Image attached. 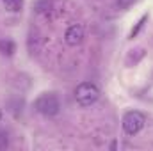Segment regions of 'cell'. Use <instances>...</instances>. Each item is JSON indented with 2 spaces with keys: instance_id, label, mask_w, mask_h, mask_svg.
<instances>
[{
  "instance_id": "cell-1",
  "label": "cell",
  "mask_w": 153,
  "mask_h": 151,
  "mask_svg": "<svg viewBox=\"0 0 153 151\" xmlns=\"http://www.w3.org/2000/svg\"><path fill=\"white\" fill-rule=\"evenodd\" d=\"M98 96H100V91H98V87H96L94 84H91V82H82V84L75 89V100H76V103L82 105V107L93 105V103L98 100Z\"/></svg>"
},
{
  "instance_id": "cell-2",
  "label": "cell",
  "mask_w": 153,
  "mask_h": 151,
  "mask_svg": "<svg viewBox=\"0 0 153 151\" xmlns=\"http://www.w3.org/2000/svg\"><path fill=\"white\" fill-rule=\"evenodd\" d=\"M34 107H36V110L39 114H43V115H55V114H59V109H61V103H59V100H57V96L55 94H52V93H45V94H41L38 100H36V103H34Z\"/></svg>"
},
{
  "instance_id": "cell-3",
  "label": "cell",
  "mask_w": 153,
  "mask_h": 151,
  "mask_svg": "<svg viewBox=\"0 0 153 151\" xmlns=\"http://www.w3.org/2000/svg\"><path fill=\"white\" fill-rule=\"evenodd\" d=\"M144 123H146V119L143 114L137 110H130L123 117V130L126 135H137L144 128Z\"/></svg>"
},
{
  "instance_id": "cell-4",
  "label": "cell",
  "mask_w": 153,
  "mask_h": 151,
  "mask_svg": "<svg viewBox=\"0 0 153 151\" xmlns=\"http://www.w3.org/2000/svg\"><path fill=\"white\" fill-rule=\"evenodd\" d=\"M64 39H66V43H68L70 46L80 44L82 39H84V29H82V25H71V27L66 30Z\"/></svg>"
},
{
  "instance_id": "cell-5",
  "label": "cell",
  "mask_w": 153,
  "mask_h": 151,
  "mask_svg": "<svg viewBox=\"0 0 153 151\" xmlns=\"http://www.w3.org/2000/svg\"><path fill=\"white\" fill-rule=\"evenodd\" d=\"M16 52V44L9 39H2L0 41V53L2 55H13Z\"/></svg>"
},
{
  "instance_id": "cell-6",
  "label": "cell",
  "mask_w": 153,
  "mask_h": 151,
  "mask_svg": "<svg viewBox=\"0 0 153 151\" xmlns=\"http://www.w3.org/2000/svg\"><path fill=\"white\" fill-rule=\"evenodd\" d=\"M2 2H4V7H5L7 11H11V13H18V11H22L25 0H2Z\"/></svg>"
},
{
  "instance_id": "cell-7",
  "label": "cell",
  "mask_w": 153,
  "mask_h": 151,
  "mask_svg": "<svg viewBox=\"0 0 153 151\" xmlns=\"http://www.w3.org/2000/svg\"><path fill=\"white\" fill-rule=\"evenodd\" d=\"M146 21H148V14H143V18H141L139 21H137V25H135V27H134V29L130 30L128 38H130V39H134V38H135V36L139 34V30H141V29L144 27V23H146Z\"/></svg>"
},
{
  "instance_id": "cell-8",
  "label": "cell",
  "mask_w": 153,
  "mask_h": 151,
  "mask_svg": "<svg viewBox=\"0 0 153 151\" xmlns=\"http://www.w3.org/2000/svg\"><path fill=\"white\" fill-rule=\"evenodd\" d=\"M135 2H137V0H117L116 4H117V9H123V11H125V9H128L130 5H134Z\"/></svg>"
},
{
  "instance_id": "cell-9",
  "label": "cell",
  "mask_w": 153,
  "mask_h": 151,
  "mask_svg": "<svg viewBox=\"0 0 153 151\" xmlns=\"http://www.w3.org/2000/svg\"><path fill=\"white\" fill-rule=\"evenodd\" d=\"M48 7H50V0H38V4H36V9H38L39 13L46 11Z\"/></svg>"
},
{
  "instance_id": "cell-10",
  "label": "cell",
  "mask_w": 153,
  "mask_h": 151,
  "mask_svg": "<svg viewBox=\"0 0 153 151\" xmlns=\"http://www.w3.org/2000/svg\"><path fill=\"white\" fill-rule=\"evenodd\" d=\"M5 148H7V132L0 130V150H5Z\"/></svg>"
},
{
  "instance_id": "cell-11",
  "label": "cell",
  "mask_w": 153,
  "mask_h": 151,
  "mask_svg": "<svg viewBox=\"0 0 153 151\" xmlns=\"http://www.w3.org/2000/svg\"><path fill=\"white\" fill-rule=\"evenodd\" d=\"M0 119H2V110H0Z\"/></svg>"
}]
</instances>
